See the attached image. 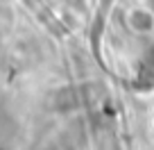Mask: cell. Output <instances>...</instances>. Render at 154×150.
Returning a JSON list of instances; mask_svg holds the SVG:
<instances>
[{
    "label": "cell",
    "instance_id": "obj_1",
    "mask_svg": "<svg viewBox=\"0 0 154 150\" xmlns=\"http://www.w3.org/2000/svg\"><path fill=\"white\" fill-rule=\"evenodd\" d=\"M54 102H57V109H72V107L79 105V96L72 89H61L54 96Z\"/></svg>",
    "mask_w": 154,
    "mask_h": 150
}]
</instances>
